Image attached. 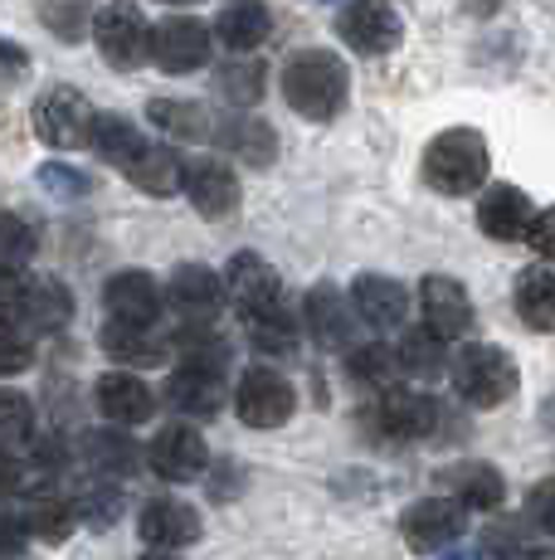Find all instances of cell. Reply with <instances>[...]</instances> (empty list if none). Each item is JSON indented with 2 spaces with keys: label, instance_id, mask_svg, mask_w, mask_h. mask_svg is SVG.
<instances>
[{
  "label": "cell",
  "instance_id": "cell-18",
  "mask_svg": "<svg viewBox=\"0 0 555 560\" xmlns=\"http://www.w3.org/2000/svg\"><path fill=\"white\" fill-rule=\"evenodd\" d=\"M351 307L376 331H390V327H400L404 312H410V293H404V283H394L386 273H361L356 283H351Z\"/></svg>",
  "mask_w": 555,
  "mask_h": 560
},
{
  "label": "cell",
  "instance_id": "cell-31",
  "mask_svg": "<svg viewBox=\"0 0 555 560\" xmlns=\"http://www.w3.org/2000/svg\"><path fill=\"white\" fill-rule=\"evenodd\" d=\"M79 512H73L69 498H55V492H29L25 502V532L39 536V541H63L73 532Z\"/></svg>",
  "mask_w": 555,
  "mask_h": 560
},
{
  "label": "cell",
  "instance_id": "cell-20",
  "mask_svg": "<svg viewBox=\"0 0 555 560\" xmlns=\"http://www.w3.org/2000/svg\"><path fill=\"white\" fill-rule=\"evenodd\" d=\"M303 317H307V331H312L317 347L327 351H351V307L341 303V293L332 283H317L303 303Z\"/></svg>",
  "mask_w": 555,
  "mask_h": 560
},
{
  "label": "cell",
  "instance_id": "cell-14",
  "mask_svg": "<svg viewBox=\"0 0 555 560\" xmlns=\"http://www.w3.org/2000/svg\"><path fill=\"white\" fill-rule=\"evenodd\" d=\"M146 458H152V468L162 472L166 482H196L210 463V448H205V439H200V429L166 424L162 434L152 439V454Z\"/></svg>",
  "mask_w": 555,
  "mask_h": 560
},
{
  "label": "cell",
  "instance_id": "cell-24",
  "mask_svg": "<svg viewBox=\"0 0 555 560\" xmlns=\"http://www.w3.org/2000/svg\"><path fill=\"white\" fill-rule=\"evenodd\" d=\"M517 317L531 331H555V264H531L517 278Z\"/></svg>",
  "mask_w": 555,
  "mask_h": 560
},
{
  "label": "cell",
  "instance_id": "cell-27",
  "mask_svg": "<svg viewBox=\"0 0 555 560\" xmlns=\"http://www.w3.org/2000/svg\"><path fill=\"white\" fill-rule=\"evenodd\" d=\"M127 180H132L137 190H146V196H176V190L186 186V166H180V156L170 152V147H146V152L132 161Z\"/></svg>",
  "mask_w": 555,
  "mask_h": 560
},
{
  "label": "cell",
  "instance_id": "cell-30",
  "mask_svg": "<svg viewBox=\"0 0 555 560\" xmlns=\"http://www.w3.org/2000/svg\"><path fill=\"white\" fill-rule=\"evenodd\" d=\"M93 152H98L108 166L117 171H132V161L146 152V137L137 132L127 117H98V127H93Z\"/></svg>",
  "mask_w": 555,
  "mask_h": 560
},
{
  "label": "cell",
  "instance_id": "cell-25",
  "mask_svg": "<svg viewBox=\"0 0 555 560\" xmlns=\"http://www.w3.org/2000/svg\"><path fill=\"white\" fill-rule=\"evenodd\" d=\"M394 361H400V371L414 375V381H434L448 365V341L434 327H410L400 337V347H394Z\"/></svg>",
  "mask_w": 555,
  "mask_h": 560
},
{
  "label": "cell",
  "instance_id": "cell-35",
  "mask_svg": "<svg viewBox=\"0 0 555 560\" xmlns=\"http://www.w3.org/2000/svg\"><path fill=\"white\" fill-rule=\"evenodd\" d=\"M83 454H88V463L98 468V478H108V472H137V463H142V448L122 434H108V429L88 434Z\"/></svg>",
  "mask_w": 555,
  "mask_h": 560
},
{
  "label": "cell",
  "instance_id": "cell-13",
  "mask_svg": "<svg viewBox=\"0 0 555 560\" xmlns=\"http://www.w3.org/2000/svg\"><path fill=\"white\" fill-rule=\"evenodd\" d=\"M166 303L180 312L186 322H215L220 307H224V283L215 268L205 264H180L176 273H170V288H166Z\"/></svg>",
  "mask_w": 555,
  "mask_h": 560
},
{
  "label": "cell",
  "instance_id": "cell-4",
  "mask_svg": "<svg viewBox=\"0 0 555 560\" xmlns=\"http://www.w3.org/2000/svg\"><path fill=\"white\" fill-rule=\"evenodd\" d=\"M93 127H98V113H93V103L83 98L79 89H69V83L49 89L45 98H39V107H35V132H39V142L45 147H63V152L88 147Z\"/></svg>",
  "mask_w": 555,
  "mask_h": 560
},
{
  "label": "cell",
  "instance_id": "cell-8",
  "mask_svg": "<svg viewBox=\"0 0 555 560\" xmlns=\"http://www.w3.org/2000/svg\"><path fill=\"white\" fill-rule=\"evenodd\" d=\"M152 59L166 73H196L210 59V30L196 15H170L152 25Z\"/></svg>",
  "mask_w": 555,
  "mask_h": 560
},
{
  "label": "cell",
  "instance_id": "cell-45",
  "mask_svg": "<svg viewBox=\"0 0 555 560\" xmlns=\"http://www.w3.org/2000/svg\"><path fill=\"white\" fill-rule=\"evenodd\" d=\"M35 357V347H29V331L20 327H0V375H20Z\"/></svg>",
  "mask_w": 555,
  "mask_h": 560
},
{
  "label": "cell",
  "instance_id": "cell-43",
  "mask_svg": "<svg viewBox=\"0 0 555 560\" xmlns=\"http://www.w3.org/2000/svg\"><path fill=\"white\" fill-rule=\"evenodd\" d=\"M220 93L234 98L239 107H253L263 98V69H253V63H234V69L220 73Z\"/></svg>",
  "mask_w": 555,
  "mask_h": 560
},
{
  "label": "cell",
  "instance_id": "cell-7",
  "mask_svg": "<svg viewBox=\"0 0 555 560\" xmlns=\"http://www.w3.org/2000/svg\"><path fill=\"white\" fill-rule=\"evenodd\" d=\"M336 30L356 54H390L404 39V20L394 15L390 0H351Z\"/></svg>",
  "mask_w": 555,
  "mask_h": 560
},
{
  "label": "cell",
  "instance_id": "cell-50",
  "mask_svg": "<svg viewBox=\"0 0 555 560\" xmlns=\"http://www.w3.org/2000/svg\"><path fill=\"white\" fill-rule=\"evenodd\" d=\"M527 244H531V249H536L541 258H546V264H555V205L536 214V224H531Z\"/></svg>",
  "mask_w": 555,
  "mask_h": 560
},
{
  "label": "cell",
  "instance_id": "cell-5",
  "mask_svg": "<svg viewBox=\"0 0 555 560\" xmlns=\"http://www.w3.org/2000/svg\"><path fill=\"white\" fill-rule=\"evenodd\" d=\"M93 39H98V54L113 63V69H137V63L152 54L146 20L132 0H113V5H103L98 20H93Z\"/></svg>",
  "mask_w": 555,
  "mask_h": 560
},
{
  "label": "cell",
  "instance_id": "cell-1",
  "mask_svg": "<svg viewBox=\"0 0 555 560\" xmlns=\"http://www.w3.org/2000/svg\"><path fill=\"white\" fill-rule=\"evenodd\" d=\"M283 93L297 117H307V122H332L341 107H346V93H351L346 63L327 49L297 54L283 69Z\"/></svg>",
  "mask_w": 555,
  "mask_h": 560
},
{
  "label": "cell",
  "instance_id": "cell-41",
  "mask_svg": "<svg viewBox=\"0 0 555 560\" xmlns=\"http://www.w3.org/2000/svg\"><path fill=\"white\" fill-rule=\"evenodd\" d=\"M180 365H200V371L224 375L229 371V347L220 337H210V331H186L180 337Z\"/></svg>",
  "mask_w": 555,
  "mask_h": 560
},
{
  "label": "cell",
  "instance_id": "cell-51",
  "mask_svg": "<svg viewBox=\"0 0 555 560\" xmlns=\"http://www.w3.org/2000/svg\"><path fill=\"white\" fill-rule=\"evenodd\" d=\"M444 560H483V551H473V546H458V551H448Z\"/></svg>",
  "mask_w": 555,
  "mask_h": 560
},
{
  "label": "cell",
  "instance_id": "cell-3",
  "mask_svg": "<svg viewBox=\"0 0 555 560\" xmlns=\"http://www.w3.org/2000/svg\"><path fill=\"white\" fill-rule=\"evenodd\" d=\"M453 390L473 409H497L517 395V361L501 347H463L453 361Z\"/></svg>",
  "mask_w": 555,
  "mask_h": 560
},
{
  "label": "cell",
  "instance_id": "cell-34",
  "mask_svg": "<svg viewBox=\"0 0 555 560\" xmlns=\"http://www.w3.org/2000/svg\"><path fill=\"white\" fill-rule=\"evenodd\" d=\"M146 117H152L162 132L170 137H190V142H200V137H210V113L200 103H170V98H156L146 103Z\"/></svg>",
  "mask_w": 555,
  "mask_h": 560
},
{
  "label": "cell",
  "instance_id": "cell-9",
  "mask_svg": "<svg viewBox=\"0 0 555 560\" xmlns=\"http://www.w3.org/2000/svg\"><path fill=\"white\" fill-rule=\"evenodd\" d=\"M400 532L410 541V551H439V546H453L468 532V508L453 498H424L404 512Z\"/></svg>",
  "mask_w": 555,
  "mask_h": 560
},
{
  "label": "cell",
  "instance_id": "cell-12",
  "mask_svg": "<svg viewBox=\"0 0 555 560\" xmlns=\"http://www.w3.org/2000/svg\"><path fill=\"white\" fill-rule=\"evenodd\" d=\"M200 512L196 508H186V502H176V498H156V502H146L142 508V541H146V551H186V546H196L200 541Z\"/></svg>",
  "mask_w": 555,
  "mask_h": 560
},
{
  "label": "cell",
  "instance_id": "cell-6",
  "mask_svg": "<svg viewBox=\"0 0 555 560\" xmlns=\"http://www.w3.org/2000/svg\"><path fill=\"white\" fill-rule=\"evenodd\" d=\"M293 385L283 381L278 371H269V365H253V371H244L239 390H234V409H239V419L249 429H278L293 419Z\"/></svg>",
  "mask_w": 555,
  "mask_h": 560
},
{
  "label": "cell",
  "instance_id": "cell-46",
  "mask_svg": "<svg viewBox=\"0 0 555 560\" xmlns=\"http://www.w3.org/2000/svg\"><path fill=\"white\" fill-rule=\"evenodd\" d=\"M527 516L541 526L546 536H555V478L536 482V488L527 492Z\"/></svg>",
  "mask_w": 555,
  "mask_h": 560
},
{
  "label": "cell",
  "instance_id": "cell-10",
  "mask_svg": "<svg viewBox=\"0 0 555 560\" xmlns=\"http://www.w3.org/2000/svg\"><path fill=\"white\" fill-rule=\"evenodd\" d=\"M224 293H229V303L244 312V317H259V312H269L283 303V283H278V273L269 264H263L259 254H234L229 258V273H224Z\"/></svg>",
  "mask_w": 555,
  "mask_h": 560
},
{
  "label": "cell",
  "instance_id": "cell-48",
  "mask_svg": "<svg viewBox=\"0 0 555 560\" xmlns=\"http://www.w3.org/2000/svg\"><path fill=\"white\" fill-rule=\"evenodd\" d=\"M25 73H29V54L10 45V39H0V89H15Z\"/></svg>",
  "mask_w": 555,
  "mask_h": 560
},
{
  "label": "cell",
  "instance_id": "cell-16",
  "mask_svg": "<svg viewBox=\"0 0 555 560\" xmlns=\"http://www.w3.org/2000/svg\"><path fill=\"white\" fill-rule=\"evenodd\" d=\"M103 307L122 327H152L156 312H162V288L146 273H113L103 283Z\"/></svg>",
  "mask_w": 555,
  "mask_h": 560
},
{
  "label": "cell",
  "instance_id": "cell-17",
  "mask_svg": "<svg viewBox=\"0 0 555 560\" xmlns=\"http://www.w3.org/2000/svg\"><path fill=\"white\" fill-rule=\"evenodd\" d=\"M477 224H483L487 240L511 244V240H527V234H531V224H536V210H531L527 190L493 186L483 200H477Z\"/></svg>",
  "mask_w": 555,
  "mask_h": 560
},
{
  "label": "cell",
  "instance_id": "cell-42",
  "mask_svg": "<svg viewBox=\"0 0 555 560\" xmlns=\"http://www.w3.org/2000/svg\"><path fill=\"white\" fill-rule=\"evenodd\" d=\"M483 541H487V551H493V560H536L527 522H493Z\"/></svg>",
  "mask_w": 555,
  "mask_h": 560
},
{
  "label": "cell",
  "instance_id": "cell-36",
  "mask_svg": "<svg viewBox=\"0 0 555 560\" xmlns=\"http://www.w3.org/2000/svg\"><path fill=\"white\" fill-rule=\"evenodd\" d=\"M39 249V234L29 220H20V214H0V273H20V268L35 258Z\"/></svg>",
  "mask_w": 555,
  "mask_h": 560
},
{
  "label": "cell",
  "instance_id": "cell-29",
  "mask_svg": "<svg viewBox=\"0 0 555 560\" xmlns=\"http://www.w3.org/2000/svg\"><path fill=\"white\" fill-rule=\"evenodd\" d=\"M269 10L259 5V0H234V5H224L215 35L224 39L229 49H259L263 39H269Z\"/></svg>",
  "mask_w": 555,
  "mask_h": 560
},
{
  "label": "cell",
  "instance_id": "cell-28",
  "mask_svg": "<svg viewBox=\"0 0 555 560\" xmlns=\"http://www.w3.org/2000/svg\"><path fill=\"white\" fill-rule=\"evenodd\" d=\"M73 317V298L63 293L55 278H29V293H25V331H59L63 322Z\"/></svg>",
  "mask_w": 555,
  "mask_h": 560
},
{
  "label": "cell",
  "instance_id": "cell-11",
  "mask_svg": "<svg viewBox=\"0 0 555 560\" xmlns=\"http://www.w3.org/2000/svg\"><path fill=\"white\" fill-rule=\"evenodd\" d=\"M370 419H376V429L386 439L410 444V439H429L434 429H439V405L414 390H386L376 400V409H370Z\"/></svg>",
  "mask_w": 555,
  "mask_h": 560
},
{
  "label": "cell",
  "instance_id": "cell-49",
  "mask_svg": "<svg viewBox=\"0 0 555 560\" xmlns=\"http://www.w3.org/2000/svg\"><path fill=\"white\" fill-rule=\"evenodd\" d=\"M29 532H25V516H0V560H15L25 556Z\"/></svg>",
  "mask_w": 555,
  "mask_h": 560
},
{
  "label": "cell",
  "instance_id": "cell-2",
  "mask_svg": "<svg viewBox=\"0 0 555 560\" xmlns=\"http://www.w3.org/2000/svg\"><path fill=\"white\" fill-rule=\"evenodd\" d=\"M487 171H493V156H487L483 132L473 127H448L424 152V180L439 196H468V190L487 186Z\"/></svg>",
  "mask_w": 555,
  "mask_h": 560
},
{
  "label": "cell",
  "instance_id": "cell-38",
  "mask_svg": "<svg viewBox=\"0 0 555 560\" xmlns=\"http://www.w3.org/2000/svg\"><path fill=\"white\" fill-rule=\"evenodd\" d=\"M73 512H79L88 526H113L117 516H122V492H117L108 478H93L73 492Z\"/></svg>",
  "mask_w": 555,
  "mask_h": 560
},
{
  "label": "cell",
  "instance_id": "cell-15",
  "mask_svg": "<svg viewBox=\"0 0 555 560\" xmlns=\"http://www.w3.org/2000/svg\"><path fill=\"white\" fill-rule=\"evenodd\" d=\"M420 307H424V327H434L444 341L463 337L473 327V303H468V288L458 278H424L420 283Z\"/></svg>",
  "mask_w": 555,
  "mask_h": 560
},
{
  "label": "cell",
  "instance_id": "cell-22",
  "mask_svg": "<svg viewBox=\"0 0 555 560\" xmlns=\"http://www.w3.org/2000/svg\"><path fill=\"white\" fill-rule=\"evenodd\" d=\"M166 400L186 419H210V415H220V405H224V375L200 371V365H180L166 385Z\"/></svg>",
  "mask_w": 555,
  "mask_h": 560
},
{
  "label": "cell",
  "instance_id": "cell-23",
  "mask_svg": "<svg viewBox=\"0 0 555 560\" xmlns=\"http://www.w3.org/2000/svg\"><path fill=\"white\" fill-rule=\"evenodd\" d=\"M444 482L453 492V502H463L473 512H497L501 498H507V482H501L493 463H458V468H448Z\"/></svg>",
  "mask_w": 555,
  "mask_h": 560
},
{
  "label": "cell",
  "instance_id": "cell-33",
  "mask_svg": "<svg viewBox=\"0 0 555 560\" xmlns=\"http://www.w3.org/2000/svg\"><path fill=\"white\" fill-rule=\"evenodd\" d=\"M244 327H249L253 347L269 351V357H287V351H293V341H297V322H293V312H287L283 303L269 307V312H259V317H244Z\"/></svg>",
  "mask_w": 555,
  "mask_h": 560
},
{
  "label": "cell",
  "instance_id": "cell-44",
  "mask_svg": "<svg viewBox=\"0 0 555 560\" xmlns=\"http://www.w3.org/2000/svg\"><path fill=\"white\" fill-rule=\"evenodd\" d=\"M25 293H29V278L0 273V327H20V322H25Z\"/></svg>",
  "mask_w": 555,
  "mask_h": 560
},
{
  "label": "cell",
  "instance_id": "cell-26",
  "mask_svg": "<svg viewBox=\"0 0 555 560\" xmlns=\"http://www.w3.org/2000/svg\"><path fill=\"white\" fill-rule=\"evenodd\" d=\"M103 351L117 357V361H127V365H156V361H166L170 341L152 327H122V322H108V327H103Z\"/></svg>",
  "mask_w": 555,
  "mask_h": 560
},
{
  "label": "cell",
  "instance_id": "cell-40",
  "mask_svg": "<svg viewBox=\"0 0 555 560\" xmlns=\"http://www.w3.org/2000/svg\"><path fill=\"white\" fill-rule=\"evenodd\" d=\"M29 439H35V409H29L25 395L0 390V454L29 444Z\"/></svg>",
  "mask_w": 555,
  "mask_h": 560
},
{
  "label": "cell",
  "instance_id": "cell-37",
  "mask_svg": "<svg viewBox=\"0 0 555 560\" xmlns=\"http://www.w3.org/2000/svg\"><path fill=\"white\" fill-rule=\"evenodd\" d=\"M39 20H45L59 39L73 45V39L88 35V25L98 20V10H93V0H39Z\"/></svg>",
  "mask_w": 555,
  "mask_h": 560
},
{
  "label": "cell",
  "instance_id": "cell-47",
  "mask_svg": "<svg viewBox=\"0 0 555 560\" xmlns=\"http://www.w3.org/2000/svg\"><path fill=\"white\" fill-rule=\"evenodd\" d=\"M39 180H45L55 196H88V176L73 166H59V161H49V166H39Z\"/></svg>",
  "mask_w": 555,
  "mask_h": 560
},
{
  "label": "cell",
  "instance_id": "cell-39",
  "mask_svg": "<svg viewBox=\"0 0 555 560\" xmlns=\"http://www.w3.org/2000/svg\"><path fill=\"white\" fill-rule=\"evenodd\" d=\"M229 147L249 161V166H269L278 156V132L269 122H259V117H244V122L229 127Z\"/></svg>",
  "mask_w": 555,
  "mask_h": 560
},
{
  "label": "cell",
  "instance_id": "cell-19",
  "mask_svg": "<svg viewBox=\"0 0 555 560\" xmlns=\"http://www.w3.org/2000/svg\"><path fill=\"white\" fill-rule=\"evenodd\" d=\"M186 196L200 214L224 220V214L239 210V180H234V171L224 166V161L205 156V161H190L186 166Z\"/></svg>",
  "mask_w": 555,
  "mask_h": 560
},
{
  "label": "cell",
  "instance_id": "cell-52",
  "mask_svg": "<svg viewBox=\"0 0 555 560\" xmlns=\"http://www.w3.org/2000/svg\"><path fill=\"white\" fill-rule=\"evenodd\" d=\"M536 560H555V551H541V556H536Z\"/></svg>",
  "mask_w": 555,
  "mask_h": 560
},
{
  "label": "cell",
  "instance_id": "cell-32",
  "mask_svg": "<svg viewBox=\"0 0 555 560\" xmlns=\"http://www.w3.org/2000/svg\"><path fill=\"white\" fill-rule=\"evenodd\" d=\"M346 371H351L356 385L386 395V390H394V371H400V361H394V351H386L380 341H366V347L346 351Z\"/></svg>",
  "mask_w": 555,
  "mask_h": 560
},
{
  "label": "cell",
  "instance_id": "cell-21",
  "mask_svg": "<svg viewBox=\"0 0 555 560\" xmlns=\"http://www.w3.org/2000/svg\"><path fill=\"white\" fill-rule=\"evenodd\" d=\"M98 409L113 424H146V419L156 415V395L146 390V381H137V375L113 371L98 381Z\"/></svg>",
  "mask_w": 555,
  "mask_h": 560
}]
</instances>
